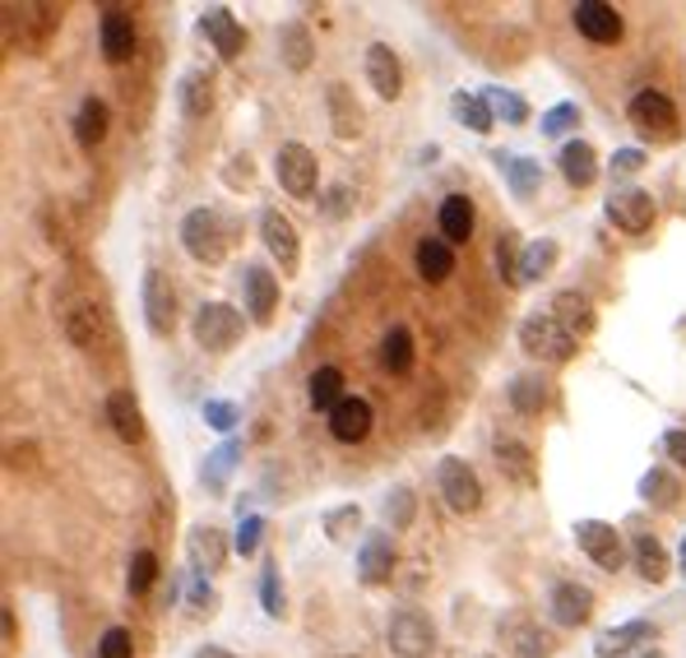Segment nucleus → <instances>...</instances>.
Returning <instances> with one entry per match:
<instances>
[{
  "label": "nucleus",
  "instance_id": "obj_11",
  "mask_svg": "<svg viewBox=\"0 0 686 658\" xmlns=\"http://www.w3.org/2000/svg\"><path fill=\"white\" fill-rule=\"evenodd\" d=\"M260 237H264V251H270V256L279 260L283 274H293L297 260H302V246H297L293 218L279 214V209H264V214H260Z\"/></svg>",
  "mask_w": 686,
  "mask_h": 658
},
{
  "label": "nucleus",
  "instance_id": "obj_46",
  "mask_svg": "<svg viewBox=\"0 0 686 658\" xmlns=\"http://www.w3.org/2000/svg\"><path fill=\"white\" fill-rule=\"evenodd\" d=\"M497 274L505 288H520V251H515V233H501L497 241Z\"/></svg>",
  "mask_w": 686,
  "mask_h": 658
},
{
  "label": "nucleus",
  "instance_id": "obj_19",
  "mask_svg": "<svg viewBox=\"0 0 686 658\" xmlns=\"http://www.w3.org/2000/svg\"><path fill=\"white\" fill-rule=\"evenodd\" d=\"M358 571H362L367 584H390L394 580V542H390V529H375V533L362 538Z\"/></svg>",
  "mask_w": 686,
  "mask_h": 658
},
{
  "label": "nucleus",
  "instance_id": "obj_16",
  "mask_svg": "<svg viewBox=\"0 0 686 658\" xmlns=\"http://www.w3.org/2000/svg\"><path fill=\"white\" fill-rule=\"evenodd\" d=\"M329 436L339 445H362L371 436V403L362 395H348L335 413H329Z\"/></svg>",
  "mask_w": 686,
  "mask_h": 658
},
{
  "label": "nucleus",
  "instance_id": "obj_1",
  "mask_svg": "<svg viewBox=\"0 0 686 658\" xmlns=\"http://www.w3.org/2000/svg\"><path fill=\"white\" fill-rule=\"evenodd\" d=\"M627 117H631L640 140H650V144L677 140V107L663 98L658 88H640V94L631 98V107H627Z\"/></svg>",
  "mask_w": 686,
  "mask_h": 658
},
{
  "label": "nucleus",
  "instance_id": "obj_34",
  "mask_svg": "<svg viewBox=\"0 0 686 658\" xmlns=\"http://www.w3.org/2000/svg\"><path fill=\"white\" fill-rule=\"evenodd\" d=\"M497 163L505 172V186H511L515 199H534L538 186H543V168L534 163V158H501L497 153Z\"/></svg>",
  "mask_w": 686,
  "mask_h": 658
},
{
  "label": "nucleus",
  "instance_id": "obj_2",
  "mask_svg": "<svg viewBox=\"0 0 686 658\" xmlns=\"http://www.w3.org/2000/svg\"><path fill=\"white\" fill-rule=\"evenodd\" d=\"M241 330H247V321H241V311L228 306V302H205L200 311H195V321H190V334H195V344H200L205 353H228Z\"/></svg>",
  "mask_w": 686,
  "mask_h": 658
},
{
  "label": "nucleus",
  "instance_id": "obj_9",
  "mask_svg": "<svg viewBox=\"0 0 686 658\" xmlns=\"http://www.w3.org/2000/svg\"><path fill=\"white\" fill-rule=\"evenodd\" d=\"M608 218H612V228H622V233L640 237V233H650V228H654L658 204H654L650 191L627 186V191H612V195H608Z\"/></svg>",
  "mask_w": 686,
  "mask_h": 658
},
{
  "label": "nucleus",
  "instance_id": "obj_36",
  "mask_svg": "<svg viewBox=\"0 0 686 658\" xmlns=\"http://www.w3.org/2000/svg\"><path fill=\"white\" fill-rule=\"evenodd\" d=\"M640 501L654 506V510H677V501H682V483L673 478L668 468H650L645 478H640Z\"/></svg>",
  "mask_w": 686,
  "mask_h": 658
},
{
  "label": "nucleus",
  "instance_id": "obj_3",
  "mask_svg": "<svg viewBox=\"0 0 686 658\" xmlns=\"http://www.w3.org/2000/svg\"><path fill=\"white\" fill-rule=\"evenodd\" d=\"M182 246L190 260L200 265H224L228 256V237H224V218H218L214 209H190L182 218Z\"/></svg>",
  "mask_w": 686,
  "mask_h": 658
},
{
  "label": "nucleus",
  "instance_id": "obj_4",
  "mask_svg": "<svg viewBox=\"0 0 686 658\" xmlns=\"http://www.w3.org/2000/svg\"><path fill=\"white\" fill-rule=\"evenodd\" d=\"M520 348L529 357H538V362H570L575 348H580V338H575L570 330H562L552 315H529V321L520 325Z\"/></svg>",
  "mask_w": 686,
  "mask_h": 658
},
{
  "label": "nucleus",
  "instance_id": "obj_44",
  "mask_svg": "<svg viewBox=\"0 0 686 658\" xmlns=\"http://www.w3.org/2000/svg\"><path fill=\"white\" fill-rule=\"evenodd\" d=\"M153 580H159V557H153L149 548L130 557V571H126V584H130V594H149Z\"/></svg>",
  "mask_w": 686,
  "mask_h": 658
},
{
  "label": "nucleus",
  "instance_id": "obj_55",
  "mask_svg": "<svg viewBox=\"0 0 686 658\" xmlns=\"http://www.w3.org/2000/svg\"><path fill=\"white\" fill-rule=\"evenodd\" d=\"M190 607H200V612H214V607H218L214 589H209L205 580H195V584H190Z\"/></svg>",
  "mask_w": 686,
  "mask_h": 658
},
{
  "label": "nucleus",
  "instance_id": "obj_13",
  "mask_svg": "<svg viewBox=\"0 0 686 658\" xmlns=\"http://www.w3.org/2000/svg\"><path fill=\"white\" fill-rule=\"evenodd\" d=\"M575 29H580L589 42H599V47H608V42H622V14H617L608 0H575Z\"/></svg>",
  "mask_w": 686,
  "mask_h": 658
},
{
  "label": "nucleus",
  "instance_id": "obj_7",
  "mask_svg": "<svg viewBox=\"0 0 686 658\" xmlns=\"http://www.w3.org/2000/svg\"><path fill=\"white\" fill-rule=\"evenodd\" d=\"M575 542H580V552L599 565V571H622L627 561V548H622V533H617L612 525H603V519H580L575 525Z\"/></svg>",
  "mask_w": 686,
  "mask_h": 658
},
{
  "label": "nucleus",
  "instance_id": "obj_17",
  "mask_svg": "<svg viewBox=\"0 0 686 658\" xmlns=\"http://www.w3.org/2000/svg\"><path fill=\"white\" fill-rule=\"evenodd\" d=\"M98 47H102V61H112V65L130 61V56H135V19H130L126 10H117V6H112V10L102 14Z\"/></svg>",
  "mask_w": 686,
  "mask_h": 658
},
{
  "label": "nucleus",
  "instance_id": "obj_40",
  "mask_svg": "<svg viewBox=\"0 0 686 658\" xmlns=\"http://www.w3.org/2000/svg\"><path fill=\"white\" fill-rule=\"evenodd\" d=\"M209 107H214V75L209 71H190L182 79V111L190 121H200V117H209Z\"/></svg>",
  "mask_w": 686,
  "mask_h": 658
},
{
  "label": "nucleus",
  "instance_id": "obj_14",
  "mask_svg": "<svg viewBox=\"0 0 686 658\" xmlns=\"http://www.w3.org/2000/svg\"><path fill=\"white\" fill-rule=\"evenodd\" d=\"M367 84L385 103H394L404 94V65H400V56L385 47V42H371V47H367Z\"/></svg>",
  "mask_w": 686,
  "mask_h": 658
},
{
  "label": "nucleus",
  "instance_id": "obj_5",
  "mask_svg": "<svg viewBox=\"0 0 686 658\" xmlns=\"http://www.w3.org/2000/svg\"><path fill=\"white\" fill-rule=\"evenodd\" d=\"M385 640L400 658H432L436 626L417 607H400V612H390V622H385Z\"/></svg>",
  "mask_w": 686,
  "mask_h": 658
},
{
  "label": "nucleus",
  "instance_id": "obj_43",
  "mask_svg": "<svg viewBox=\"0 0 686 658\" xmlns=\"http://www.w3.org/2000/svg\"><path fill=\"white\" fill-rule=\"evenodd\" d=\"M482 103L492 107V117H501L505 126H524L529 121V103L515 98L511 88H482Z\"/></svg>",
  "mask_w": 686,
  "mask_h": 658
},
{
  "label": "nucleus",
  "instance_id": "obj_42",
  "mask_svg": "<svg viewBox=\"0 0 686 658\" xmlns=\"http://www.w3.org/2000/svg\"><path fill=\"white\" fill-rule=\"evenodd\" d=\"M511 403H515V413H524V418L543 413V403H547V385H543L538 376H515V380H511Z\"/></svg>",
  "mask_w": 686,
  "mask_h": 658
},
{
  "label": "nucleus",
  "instance_id": "obj_28",
  "mask_svg": "<svg viewBox=\"0 0 686 658\" xmlns=\"http://www.w3.org/2000/svg\"><path fill=\"white\" fill-rule=\"evenodd\" d=\"M279 56H283V65L287 71H306V65L316 61V37H312V29L306 24H283L279 29Z\"/></svg>",
  "mask_w": 686,
  "mask_h": 658
},
{
  "label": "nucleus",
  "instance_id": "obj_18",
  "mask_svg": "<svg viewBox=\"0 0 686 658\" xmlns=\"http://www.w3.org/2000/svg\"><path fill=\"white\" fill-rule=\"evenodd\" d=\"M200 33L209 37V47L224 56V61H237L241 47H247V33H241V24L232 19V10H224V6H214V10L200 14Z\"/></svg>",
  "mask_w": 686,
  "mask_h": 658
},
{
  "label": "nucleus",
  "instance_id": "obj_32",
  "mask_svg": "<svg viewBox=\"0 0 686 658\" xmlns=\"http://www.w3.org/2000/svg\"><path fill=\"white\" fill-rule=\"evenodd\" d=\"M306 399H312L316 413H335V408L348 399V395H344V371H339V367L312 371V380H306Z\"/></svg>",
  "mask_w": 686,
  "mask_h": 658
},
{
  "label": "nucleus",
  "instance_id": "obj_23",
  "mask_svg": "<svg viewBox=\"0 0 686 658\" xmlns=\"http://www.w3.org/2000/svg\"><path fill=\"white\" fill-rule=\"evenodd\" d=\"M501 640L511 645L515 658H547V635L538 630V622H529L524 612H511V617L501 622Z\"/></svg>",
  "mask_w": 686,
  "mask_h": 658
},
{
  "label": "nucleus",
  "instance_id": "obj_37",
  "mask_svg": "<svg viewBox=\"0 0 686 658\" xmlns=\"http://www.w3.org/2000/svg\"><path fill=\"white\" fill-rule=\"evenodd\" d=\"M413 362H417V353H413V334H409L404 325H390V334L381 338V367H385L390 376H409V371H413Z\"/></svg>",
  "mask_w": 686,
  "mask_h": 658
},
{
  "label": "nucleus",
  "instance_id": "obj_24",
  "mask_svg": "<svg viewBox=\"0 0 686 658\" xmlns=\"http://www.w3.org/2000/svg\"><path fill=\"white\" fill-rule=\"evenodd\" d=\"M417 274H423V283H446L455 274V246L446 237H423L417 241Z\"/></svg>",
  "mask_w": 686,
  "mask_h": 658
},
{
  "label": "nucleus",
  "instance_id": "obj_39",
  "mask_svg": "<svg viewBox=\"0 0 686 658\" xmlns=\"http://www.w3.org/2000/svg\"><path fill=\"white\" fill-rule=\"evenodd\" d=\"M557 256H562V246L552 241V237H538L534 246H524V251H520V283L547 279L552 265H557Z\"/></svg>",
  "mask_w": 686,
  "mask_h": 658
},
{
  "label": "nucleus",
  "instance_id": "obj_47",
  "mask_svg": "<svg viewBox=\"0 0 686 658\" xmlns=\"http://www.w3.org/2000/svg\"><path fill=\"white\" fill-rule=\"evenodd\" d=\"M260 603H264V612L270 617H283V580H279V561H270L264 565V575H260Z\"/></svg>",
  "mask_w": 686,
  "mask_h": 658
},
{
  "label": "nucleus",
  "instance_id": "obj_10",
  "mask_svg": "<svg viewBox=\"0 0 686 658\" xmlns=\"http://www.w3.org/2000/svg\"><path fill=\"white\" fill-rule=\"evenodd\" d=\"M140 302H144V321L153 334H172L176 330V292L167 283L163 269H144V292H140Z\"/></svg>",
  "mask_w": 686,
  "mask_h": 658
},
{
  "label": "nucleus",
  "instance_id": "obj_26",
  "mask_svg": "<svg viewBox=\"0 0 686 658\" xmlns=\"http://www.w3.org/2000/svg\"><path fill=\"white\" fill-rule=\"evenodd\" d=\"M654 640V626L650 622H622L599 635V645H594V654L599 658H627L635 645H650Z\"/></svg>",
  "mask_w": 686,
  "mask_h": 658
},
{
  "label": "nucleus",
  "instance_id": "obj_57",
  "mask_svg": "<svg viewBox=\"0 0 686 658\" xmlns=\"http://www.w3.org/2000/svg\"><path fill=\"white\" fill-rule=\"evenodd\" d=\"M195 658H237V654H228V649H218V645H205L200 654H195Z\"/></svg>",
  "mask_w": 686,
  "mask_h": 658
},
{
  "label": "nucleus",
  "instance_id": "obj_33",
  "mask_svg": "<svg viewBox=\"0 0 686 658\" xmlns=\"http://www.w3.org/2000/svg\"><path fill=\"white\" fill-rule=\"evenodd\" d=\"M325 103H329V121H335V134H339V140H358L362 111H358V103L348 98V84H329Z\"/></svg>",
  "mask_w": 686,
  "mask_h": 658
},
{
  "label": "nucleus",
  "instance_id": "obj_51",
  "mask_svg": "<svg viewBox=\"0 0 686 658\" xmlns=\"http://www.w3.org/2000/svg\"><path fill=\"white\" fill-rule=\"evenodd\" d=\"M260 533H264V519L260 515H247L237 525V538H232V548L241 552V557H255V548H260Z\"/></svg>",
  "mask_w": 686,
  "mask_h": 658
},
{
  "label": "nucleus",
  "instance_id": "obj_22",
  "mask_svg": "<svg viewBox=\"0 0 686 658\" xmlns=\"http://www.w3.org/2000/svg\"><path fill=\"white\" fill-rule=\"evenodd\" d=\"M186 552H190L195 575H214V571H224V561H228V542L214 525H200V529H190Z\"/></svg>",
  "mask_w": 686,
  "mask_h": 658
},
{
  "label": "nucleus",
  "instance_id": "obj_49",
  "mask_svg": "<svg viewBox=\"0 0 686 658\" xmlns=\"http://www.w3.org/2000/svg\"><path fill=\"white\" fill-rule=\"evenodd\" d=\"M538 126H543V134H566L570 126H580V107H575V103H557V107H547L543 117H538Z\"/></svg>",
  "mask_w": 686,
  "mask_h": 658
},
{
  "label": "nucleus",
  "instance_id": "obj_45",
  "mask_svg": "<svg viewBox=\"0 0 686 658\" xmlns=\"http://www.w3.org/2000/svg\"><path fill=\"white\" fill-rule=\"evenodd\" d=\"M413 506H417V496H413L409 487H394V492L385 496V525H390V529H409V525H413Z\"/></svg>",
  "mask_w": 686,
  "mask_h": 658
},
{
  "label": "nucleus",
  "instance_id": "obj_50",
  "mask_svg": "<svg viewBox=\"0 0 686 658\" xmlns=\"http://www.w3.org/2000/svg\"><path fill=\"white\" fill-rule=\"evenodd\" d=\"M358 525H362V510L358 506H339V510L325 515V533L335 538V542H344L348 533H358Z\"/></svg>",
  "mask_w": 686,
  "mask_h": 658
},
{
  "label": "nucleus",
  "instance_id": "obj_58",
  "mask_svg": "<svg viewBox=\"0 0 686 658\" xmlns=\"http://www.w3.org/2000/svg\"><path fill=\"white\" fill-rule=\"evenodd\" d=\"M677 565H682V575H686V538H682V552H677Z\"/></svg>",
  "mask_w": 686,
  "mask_h": 658
},
{
  "label": "nucleus",
  "instance_id": "obj_15",
  "mask_svg": "<svg viewBox=\"0 0 686 658\" xmlns=\"http://www.w3.org/2000/svg\"><path fill=\"white\" fill-rule=\"evenodd\" d=\"M241 292H247L251 321H255V325H270L274 311H279V279H274L264 265H251L247 274H241Z\"/></svg>",
  "mask_w": 686,
  "mask_h": 658
},
{
  "label": "nucleus",
  "instance_id": "obj_12",
  "mask_svg": "<svg viewBox=\"0 0 686 658\" xmlns=\"http://www.w3.org/2000/svg\"><path fill=\"white\" fill-rule=\"evenodd\" d=\"M547 612H552V622L575 630V626H589L594 617V594L585 584H575V580H562V584H552V594H547Z\"/></svg>",
  "mask_w": 686,
  "mask_h": 658
},
{
  "label": "nucleus",
  "instance_id": "obj_59",
  "mask_svg": "<svg viewBox=\"0 0 686 658\" xmlns=\"http://www.w3.org/2000/svg\"><path fill=\"white\" fill-rule=\"evenodd\" d=\"M482 658H492V654H482Z\"/></svg>",
  "mask_w": 686,
  "mask_h": 658
},
{
  "label": "nucleus",
  "instance_id": "obj_25",
  "mask_svg": "<svg viewBox=\"0 0 686 658\" xmlns=\"http://www.w3.org/2000/svg\"><path fill=\"white\" fill-rule=\"evenodd\" d=\"M107 422H112V431L126 441V445H140L144 441V413H140V399L130 390H117L112 399H107Z\"/></svg>",
  "mask_w": 686,
  "mask_h": 658
},
{
  "label": "nucleus",
  "instance_id": "obj_56",
  "mask_svg": "<svg viewBox=\"0 0 686 658\" xmlns=\"http://www.w3.org/2000/svg\"><path fill=\"white\" fill-rule=\"evenodd\" d=\"M329 199H335V204H329V214H344V209H348V204H344V199H348V191H344V186L329 191Z\"/></svg>",
  "mask_w": 686,
  "mask_h": 658
},
{
  "label": "nucleus",
  "instance_id": "obj_38",
  "mask_svg": "<svg viewBox=\"0 0 686 658\" xmlns=\"http://www.w3.org/2000/svg\"><path fill=\"white\" fill-rule=\"evenodd\" d=\"M237 460H241V441H224L218 450H209L205 464H200V483L209 492H224L228 487V473L237 468Z\"/></svg>",
  "mask_w": 686,
  "mask_h": 658
},
{
  "label": "nucleus",
  "instance_id": "obj_29",
  "mask_svg": "<svg viewBox=\"0 0 686 658\" xmlns=\"http://www.w3.org/2000/svg\"><path fill=\"white\" fill-rule=\"evenodd\" d=\"M562 176L570 181L575 191L594 186V181H599V153H594L585 140H570V144L562 149Z\"/></svg>",
  "mask_w": 686,
  "mask_h": 658
},
{
  "label": "nucleus",
  "instance_id": "obj_52",
  "mask_svg": "<svg viewBox=\"0 0 686 658\" xmlns=\"http://www.w3.org/2000/svg\"><path fill=\"white\" fill-rule=\"evenodd\" d=\"M205 422L214 431H232L241 422V413H237V403H228V399H205Z\"/></svg>",
  "mask_w": 686,
  "mask_h": 658
},
{
  "label": "nucleus",
  "instance_id": "obj_27",
  "mask_svg": "<svg viewBox=\"0 0 686 658\" xmlns=\"http://www.w3.org/2000/svg\"><path fill=\"white\" fill-rule=\"evenodd\" d=\"M473 199L469 195H446V204H440V237H446L450 246H464L473 237Z\"/></svg>",
  "mask_w": 686,
  "mask_h": 658
},
{
  "label": "nucleus",
  "instance_id": "obj_30",
  "mask_svg": "<svg viewBox=\"0 0 686 658\" xmlns=\"http://www.w3.org/2000/svg\"><path fill=\"white\" fill-rule=\"evenodd\" d=\"M631 561H635L640 580H650V584L668 580V552H663V542L654 533H635L631 538Z\"/></svg>",
  "mask_w": 686,
  "mask_h": 658
},
{
  "label": "nucleus",
  "instance_id": "obj_21",
  "mask_svg": "<svg viewBox=\"0 0 686 658\" xmlns=\"http://www.w3.org/2000/svg\"><path fill=\"white\" fill-rule=\"evenodd\" d=\"M552 321H557L562 330H570L575 338H585V334H594V325H599V315H594V306H589L585 292L566 288V292H557V298H552Z\"/></svg>",
  "mask_w": 686,
  "mask_h": 658
},
{
  "label": "nucleus",
  "instance_id": "obj_41",
  "mask_svg": "<svg viewBox=\"0 0 686 658\" xmlns=\"http://www.w3.org/2000/svg\"><path fill=\"white\" fill-rule=\"evenodd\" d=\"M450 111H455V121H464L473 134H487V130H492V121H497V117H492V107L482 103V94H464V88L450 98Z\"/></svg>",
  "mask_w": 686,
  "mask_h": 658
},
{
  "label": "nucleus",
  "instance_id": "obj_6",
  "mask_svg": "<svg viewBox=\"0 0 686 658\" xmlns=\"http://www.w3.org/2000/svg\"><path fill=\"white\" fill-rule=\"evenodd\" d=\"M274 172H279V186L293 195V199H312L316 186H320V163H316V153L306 149V144H297V140L279 149Z\"/></svg>",
  "mask_w": 686,
  "mask_h": 658
},
{
  "label": "nucleus",
  "instance_id": "obj_8",
  "mask_svg": "<svg viewBox=\"0 0 686 658\" xmlns=\"http://www.w3.org/2000/svg\"><path fill=\"white\" fill-rule=\"evenodd\" d=\"M436 487H440V496H446V506L455 515H473L482 506V483H478V473L464 460H440Z\"/></svg>",
  "mask_w": 686,
  "mask_h": 658
},
{
  "label": "nucleus",
  "instance_id": "obj_53",
  "mask_svg": "<svg viewBox=\"0 0 686 658\" xmlns=\"http://www.w3.org/2000/svg\"><path fill=\"white\" fill-rule=\"evenodd\" d=\"M640 168H645V153L640 149H617L612 153V176H635Z\"/></svg>",
  "mask_w": 686,
  "mask_h": 658
},
{
  "label": "nucleus",
  "instance_id": "obj_31",
  "mask_svg": "<svg viewBox=\"0 0 686 658\" xmlns=\"http://www.w3.org/2000/svg\"><path fill=\"white\" fill-rule=\"evenodd\" d=\"M65 334H70L79 348L94 353L102 344V311L94 302H75L70 311H65Z\"/></svg>",
  "mask_w": 686,
  "mask_h": 658
},
{
  "label": "nucleus",
  "instance_id": "obj_48",
  "mask_svg": "<svg viewBox=\"0 0 686 658\" xmlns=\"http://www.w3.org/2000/svg\"><path fill=\"white\" fill-rule=\"evenodd\" d=\"M98 658H135V635L126 626H107L98 640Z\"/></svg>",
  "mask_w": 686,
  "mask_h": 658
},
{
  "label": "nucleus",
  "instance_id": "obj_20",
  "mask_svg": "<svg viewBox=\"0 0 686 658\" xmlns=\"http://www.w3.org/2000/svg\"><path fill=\"white\" fill-rule=\"evenodd\" d=\"M492 455H497V468H501L511 483H520V487H538V460H534V450H529L524 441L501 436V441L492 445Z\"/></svg>",
  "mask_w": 686,
  "mask_h": 658
},
{
  "label": "nucleus",
  "instance_id": "obj_54",
  "mask_svg": "<svg viewBox=\"0 0 686 658\" xmlns=\"http://www.w3.org/2000/svg\"><path fill=\"white\" fill-rule=\"evenodd\" d=\"M658 450H663V455H668L673 464H682V468H686V431H682V427H677V431H663Z\"/></svg>",
  "mask_w": 686,
  "mask_h": 658
},
{
  "label": "nucleus",
  "instance_id": "obj_35",
  "mask_svg": "<svg viewBox=\"0 0 686 658\" xmlns=\"http://www.w3.org/2000/svg\"><path fill=\"white\" fill-rule=\"evenodd\" d=\"M107 103L102 98H84L79 103V111H75V140L84 144V149H98L102 140H107Z\"/></svg>",
  "mask_w": 686,
  "mask_h": 658
}]
</instances>
